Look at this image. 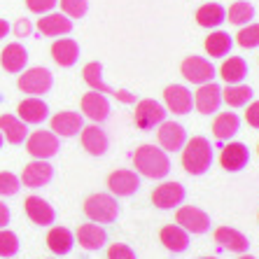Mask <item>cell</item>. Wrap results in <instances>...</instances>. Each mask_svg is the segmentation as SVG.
I'll return each mask as SVG.
<instances>
[{
  "mask_svg": "<svg viewBox=\"0 0 259 259\" xmlns=\"http://www.w3.org/2000/svg\"><path fill=\"white\" fill-rule=\"evenodd\" d=\"M49 124H52V133L61 136V138H75V136H79V131L84 128V119H82V115L75 112V110L56 112Z\"/></svg>",
  "mask_w": 259,
  "mask_h": 259,
  "instance_id": "cell-12",
  "label": "cell"
},
{
  "mask_svg": "<svg viewBox=\"0 0 259 259\" xmlns=\"http://www.w3.org/2000/svg\"><path fill=\"white\" fill-rule=\"evenodd\" d=\"M19 236L10 229H0V257L3 259H12L19 252Z\"/></svg>",
  "mask_w": 259,
  "mask_h": 259,
  "instance_id": "cell-36",
  "label": "cell"
},
{
  "mask_svg": "<svg viewBox=\"0 0 259 259\" xmlns=\"http://www.w3.org/2000/svg\"><path fill=\"white\" fill-rule=\"evenodd\" d=\"M24 208H26L28 220L33 224H37V227H49V224H54V220H56V210L42 196H28V199L24 201Z\"/></svg>",
  "mask_w": 259,
  "mask_h": 259,
  "instance_id": "cell-21",
  "label": "cell"
},
{
  "mask_svg": "<svg viewBox=\"0 0 259 259\" xmlns=\"http://www.w3.org/2000/svg\"><path fill=\"white\" fill-rule=\"evenodd\" d=\"M227 21V10L220 3H205L196 10V24L201 28H217Z\"/></svg>",
  "mask_w": 259,
  "mask_h": 259,
  "instance_id": "cell-31",
  "label": "cell"
},
{
  "mask_svg": "<svg viewBox=\"0 0 259 259\" xmlns=\"http://www.w3.org/2000/svg\"><path fill=\"white\" fill-rule=\"evenodd\" d=\"M82 112H84L94 124H103V121L110 117V101L105 98V94L89 91V94L82 96Z\"/></svg>",
  "mask_w": 259,
  "mask_h": 259,
  "instance_id": "cell-22",
  "label": "cell"
},
{
  "mask_svg": "<svg viewBox=\"0 0 259 259\" xmlns=\"http://www.w3.org/2000/svg\"><path fill=\"white\" fill-rule=\"evenodd\" d=\"M0 133L10 145H24L28 138V124L14 115H0Z\"/></svg>",
  "mask_w": 259,
  "mask_h": 259,
  "instance_id": "cell-26",
  "label": "cell"
},
{
  "mask_svg": "<svg viewBox=\"0 0 259 259\" xmlns=\"http://www.w3.org/2000/svg\"><path fill=\"white\" fill-rule=\"evenodd\" d=\"M245 119H247V124H250V126H252V128H259V101H254V103H247Z\"/></svg>",
  "mask_w": 259,
  "mask_h": 259,
  "instance_id": "cell-42",
  "label": "cell"
},
{
  "mask_svg": "<svg viewBox=\"0 0 259 259\" xmlns=\"http://www.w3.org/2000/svg\"><path fill=\"white\" fill-rule=\"evenodd\" d=\"M30 33H33V24L28 19H19L14 24V35L17 37H30Z\"/></svg>",
  "mask_w": 259,
  "mask_h": 259,
  "instance_id": "cell-43",
  "label": "cell"
},
{
  "mask_svg": "<svg viewBox=\"0 0 259 259\" xmlns=\"http://www.w3.org/2000/svg\"><path fill=\"white\" fill-rule=\"evenodd\" d=\"M3 143H5V138H3V133H0V150H3Z\"/></svg>",
  "mask_w": 259,
  "mask_h": 259,
  "instance_id": "cell-47",
  "label": "cell"
},
{
  "mask_svg": "<svg viewBox=\"0 0 259 259\" xmlns=\"http://www.w3.org/2000/svg\"><path fill=\"white\" fill-rule=\"evenodd\" d=\"M166 115H168V112H166V108H163L161 103L152 101V98H145V101H140L138 105H136L133 119H136V126H140L143 131H150V128L163 124Z\"/></svg>",
  "mask_w": 259,
  "mask_h": 259,
  "instance_id": "cell-9",
  "label": "cell"
},
{
  "mask_svg": "<svg viewBox=\"0 0 259 259\" xmlns=\"http://www.w3.org/2000/svg\"><path fill=\"white\" fill-rule=\"evenodd\" d=\"M75 243H79V247H84L87 252H96V250H103L108 243V231L96 222L79 224L75 231Z\"/></svg>",
  "mask_w": 259,
  "mask_h": 259,
  "instance_id": "cell-14",
  "label": "cell"
},
{
  "mask_svg": "<svg viewBox=\"0 0 259 259\" xmlns=\"http://www.w3.org/2000/svg\"><path fill=\"white\" fill-rule=\"evenodd\" d=\"M0 66L5 68L7 72H12V75H19V72H24L26 66H28V52L21 42H10L5 49H3V54H0Z\"/></svg>",
  "mask_w": 259,
  "mask_h": 259,
  "instance_id": "cell-24",
  "label": "cell"
},
{
  "mask_svg": "<svg viewBox=\"0 0 259 259\" xmlns=\"http://www.w3.org/2000/svg\"><path fill=\"white\" fill-rule=\"evenodd\" d=\"M247 72H250V68H247V61L243 56H229L220 66V77L227 84H241L243 79L247 77Z\"/></svg>",
  "mask_w": 259,
  "mask_h": 259,
  "instance_id": "cell-29",
  "label": "cell"
},
{
  "mask_svg": "<svg viewBox=\"0 0 259 259\" xmlns=\"http://www.w3.org/2000/svg\"><path fill=\"white\" fill-rule=\"evenodd\" d=\"M79 138H82V147L89 152L91 157H103L110 147V138L108 133L103 131L98 124H91V126H84L79 131Z\"/></svg>",
  "mask_w": 259,
  "mask_h": 259,
  "instance_id": "cell-19",
  "label": "cell"
},
{
  "mask_svg": "<svg viewBox=\"0 0 259 259\" xmlns=\"http://www.w3.org/2000/svg\"><path fill=\"white\" fill-rule=\"evenodd\" d=\"M159 238H161L163 247H166L168 252H175V254L185 252V250L189 247V234L182 229V227H178V224L163 227L161 234H159Z\"/></svg>",
  "mask_w": 259,
  "mask_h": 259,
  "instance_id": "cell-28",
  "label": "cell"
},
{
  "mask_svg": "<svg viewBox=\"0 0 259 259\" xmlns=\"http://www.w3.org/2000/svg\"><path fill=\"white\" fill-rule=\"evenodd\" d=\"M59 136H54L52 131H33L26 138V152L33 159H42L49 161L52 157L59 154Z\"/></svg>",
  "mask_w": 259,
  "mask_h": 259,
  "instance_id": "cell-5",
  "label": "cell"
},
{
  "mask_svg": "<svg viewBox=\"0 0 259 259\" xmlns=\"http://www.w3.org/2000/svg\"><path fill=\"white\" fill-rule=\"evenodd\" d=\"M52 59L59 63L61 68H70L77 63L79 59V45L72 37H59L52 45Z\"/></svg>",
  "mask_w": 259,
  "mask_h": 259,
  "instance_id": "cell-27",
  "label": "cell"
},
{
  "mask_svg": "<svg viewBox=\"0 0 259 259\" xmlns=\"http://www.w3.org/2000/svg\"><path fill=\"white\" fill-rule=\"evenodd\" d=\"M52 84H54V75H52V70L49 68H28V70H24V75H19L17 79V87L19 91H24V94H28V96H42V94H47L49 89H52Z\"/></svg>",
  "mask_w": 259,
  "mask_h": 259,
  "instance_id": "cell-4",
  "label": "cell"
},
{
  "mask_svg": "<svg viewBox=\"0 0 259 259\" xmlns=\"http://www.w3.org/2000/svg\"><path fill=\"white\" fill-rule=\"evenodd\" d=\"M257 154H259V145H257Z\"/></svg>",
  "mask_w": 259,
  "mask_h": 259,
  "instance_id": "cell-49",
  "label": "cell"
},
{
  "mask_svg": "<svg viewBox=\"0 0 259 259\" xmlns=\"http://www.w3.org/2000/svg\"><path fill=\"white\" fill-rule=\"evenodd\" d=\"M7 33H10V24H7L5 19H0V40H3Z\"/></svg>",
  "mask_w": 259,
  "mask_h": 259,
  "instance_id": "cell-45",
  "label": "cell"
},
{
  "mask_svg": "<svg viewBox=\"0 0 259 259\" xmlns=\"http://www.w3.org/2000/svg\"><path fill=\"white\" fill-rule=\"evenodd\" d=\"M12 259H14V257H12Z\"/></svg>",
  "mask_w": 259,
  "mask_h": 259,
  "instance_id": "cell-50",
  "label": "cell"
},
{
  "mask_svg": "<svg viewBox=\"0 0 259 259\" xmlns=\"http://www.w3.org/2000/svg\"><path fill=\"white\" fill-rule=\"evenodd\" d=\"M108 259H138V254L126 243H112L108 247Z\"/></svg>",
  "mask_w": 259,
  "mask_h": 259,
  "instance_id": "cell-40",
  "label": "cell"
},
{
  "mask_svg": "<svg viewBox=\"0 0 259 259\" xmlns=\"http://www.w3.org/2000/svg\"><path fill=\"white\" fill-rule=\"evenodd\" d=\"M56 5H59V0H26V7L33 14H49Z\"/></svg>",
  "mask_w": 259,
  "mask_h": 259,
  "instance_id": "cell-41",
  "label": "cell"
},
{
  "mask_svg": "<svg viewBox=\"0 0 259 259\" xmlns=\"http://www.w3.org/2000/svg\"><path fill=\"white\" fill-rule=\"evenodd\" d=\"M201 259H217V257H201Z\"/></svg>",
  "mask_w": 259,
  "mask_h": 259,
  "instance_id": "cell-48",
  "label": "cell"
},
{
  "mask_svg": "<svg viewBox=\"0 0 259 259\" xmlns=\"http://www.w3.org/2000/svg\"><path fill=\"white\" fill-rule=\"evenodd\" d=\"M175 222H178V227H182V229L187 231V234H208L210 231V215L205 210H201V208H196V205H182V208H178V212H175Z\"/></svg>",
  "mask_w": 259,
  "mask_h": 259,
  "instance_id": "cell-6",
  "label": "cell"
},
{
  "mask_svg": "<svg viewBox=\"0 0 259 259\" xmlns=\"http://www.w3.org/2000/svg\"><path fill=\"white\" fill-rule=\"evenodd\" d=\"M59 3L68 19H82L89 12V0H59Z\"/></svg>",
  "mask_w": 259,
  "mask_h": 259,
  "instance_id": "cell-38",
  "label": "cell"
},
{
  "mask_svg": "<svg viewBox=\"0 0 259 259\" xmlns=\"http://www.w3.org/2000/svg\"><path fill=\"white\" fill-rule=\"evenodd\" d=\"M180 72L192 84H205V82H212V77H215V66L203 56H187L182 61Z\"/></svg>",
  "mask_w": 259,
  "mask_h": 259,
  "instance_id": "cell-10",
  "label": "cell"
},
{
  "mask_svg": "<svg viewBox=\"0 0 259 259\" xmlns=\"http://www.w3.org/2000/svg\"><path fill=\"white\" fill-rule=\"evenodd\" d=\"M37 30L47 37H61V35H68L72 30V21L61 12H49V14H42V19L37 21Z\"/></svg>",
  "mask_w": 259,
  "mask_h": 259,
  "instance_id": "cell-25",
  "label": "cell"
},
{
  "mask_svg": "<svg viewBox=\"0 0 259 259\" xmlns=\"http://www.w3.org/2000/svg\"><path fill=\"white\" fill-rule=\"evenodd\" d=\"M157 136H159V145H161L163 152H180L185 147V143H187V131L178 121H163V124H159Z\"/></svg>",
  "mask_w": 259,
  "mask_h": 259,
  "instance_id": "cell-16",
  "label": "cell"
},
{
  "mask_svg": "<svg viewBox=\"0 0 259 259\" xmlns=\"http://www.w3.org/2000/svg\"><path fill=\"white\" fill-rule=\"evenodd\" d=\"M21 185L30 189H40L47 187L49 182L54 180V166L49 161H42V159H33L30 163H26L24 170H21Z\"/></svg>",
  "mask_w": 259,
  "mask_h": 259,
  "instance_id": "cell-7",
  "label": "cell"
},
{
  "mask_svg": "<svg viewBox=\"0 0 259 259\" xmlns=\"http://www.w3.org/2000/svg\"><path fill=\"white\" fill-rule=\"evenodd\" d=\"M222 105V87L215 82H205L199 84V91L194 96V108L199 110L201 115H215Z\"/></svg>",
  "mask_w": 259,
  "mask_h": 259,
  "instance_id": "cell-15",
  "label": "cell"
},
{
  "mask_svg": "<svg viewBox=\"0 0 259 259\" xmlns=\"http://www.w3.org/2000/svg\"><path fill=\"white\" fill-rule=\"evenodd\" d=\"M82 75H84V82L91 87V91H98V94H112V96L121 98L124 103H131L133 101V96L128 94V91H115V89H110V87L103 84V66L98 63V61L87 63L84 70H82Z\"/></svg>",
  "mask_w": 259,
  "mask_h": 259,
  "instance_id": "cell-18",
  "label": "cell"
},
{
  "mask_svg": "<svg viewBox=\"0 0 259 259\" xmlns=\"http://www.w3.org/2000/svg\"><path fill=\"white\" fill-rule=\"evenodd\" d=\"M19 119L24 121V124H45V121L49 119V108L47 103L42 101V98L37 96H30V98H24V101L19 103Z\"/></svg>",
  "mask_w": 259,
  "mask_h": 259,
  "instance_id": "cell-20",
  "label": "cell"
},
{
  "mask_svg": "<svg viewBox=\"0 0 259 259\" xmlns=\"http://www.w3.org/2000/svg\"><path fill=\"white\" fill-rule=\"evenodd\" d=\"M238 259H257V257H252V254H247V252H245V254H241Z\"/></svg>",
  "mask_w": 259,
  "mask_h": 259,
  "instance_id": "cell-46",
  "label": "cell"
},
{
  "mask_svg": "<svg viewBox=\"0 0 259 259\" xmlns=\"http://www.w3.org/2000/svg\"><path fill=\"white\" fill-rule=\"evenodd\" d=\"M19 189H21L19 175L10 173V170H3L0 173V196H14Z\"/></svg>",
  "mask_w": 259,
  "mask_h": 259,
  "instance_id": "cell-39",
  "label": "cell"
},
{
  "mask_svg": "<svg viewBox=\"0 0 259 259\" xmlns=\"http://www.w3.org/2000/svg\"><path fill=\"white\" fill-rule=\"evenodd\" d=\"M227 19H229L231 24L236 26H245V24H252L254 19V7L245 0H236L234 5L229 7V12H227Z\"/></svg>",
  "mask_w": 259,
  "mask_h": 259,
  "instance_id": "cell-35",
  "label": "cell"
},
{
  "mask_svg": "<svg viewBox=\"0 0 259 259\" xmlns=\"http://www.w3.org/2000/svg\"><path fill=\"white\" fill-rule=\"evenodd\" d=\"M212 161H215V152H212V145L208 138L194 136L192 140L185 143V147H182V168L189 175H196V178L205 175L212 168Z\"/></svg>",
  "mask_w": 259,
  "mask_h": 259,
  "instance_id": "cell-2",
  "label": "cell"
},
{
  "mask_svg": "<svg viewBox=\"0 0 259 259\" xmlns=\"http://www.w3.org/2000/svg\"><path fill=\"white\" fill-rule=\"evenodd\" d=\"M238 131H241V119H238L236 112H222V115H217L215 121H212V136L217 140H222V143L231 140Z\"/></svg>",
  "mask_w": 259,
  "mask_h": 259,
  "instance_id": "cell-30",
  "label": "cell"
},
{
  "mask_svg": "<svg viewBox=\"0 0 259 259\" xmlns=\"http://www.w3.org/2000/svg\"><path fill=\"white\" fill-rule=\"evenodd\" d=\"M185 199H187V189L180 182H161L152 192V203L161 210H173V208L185 203Z\"/></svg>",
  "mask_w": 259,
  "mask_h": 259,
  "instance_id": "cell-8",
  "label": "cell"
},
{
  "mask_svg": "<svg viewBox=\"0 0 259 259\" xmlns=\"http://www.w3.org/2000/svg\"><path fill=\"white\" fill-rule=\"evenodd\" d=\"M236 42L245 49L259 47V24H245L238 33H236Z\"/></svg>",
  "mask_w": 259,
  "mask_h": 259,
  "instance_id": "cell-37",
  "label": "cell"
},
{
  "mask_svg": "<svg viewBox=\"0 0 259 259\" xmlns=\"http://www.w3.org/2000/svg\"><path fill=\"white\" fill-rule=\"evenodd\" d=\"M215 243L236 254H245L250 250V238L243 231L234 229V227H220V229H215Z\"/></svg>",
  "mask_w": 259,
  "mask_h": 259,
  "instance_id": "cell-17",
  "label": "cell"
},
{
  "mask_svg": "<svg viewBox=\"0 0 259 259\" xmlns=\"http://www.w3.org/2000/svg\"><path fill=\"white\" fill-rule=\"evenodd\" d=\"M108 187L112 196H133L140 189V175L131 168H117L115 173H110Z\"/></svg>",
  "mask_w": 259,
  "mask_h": 259,
  "instance_id": "cell-13",
  "label": "cell"
},
{
  "mask_svg": "<svg viewBox=\"0 0 259 259\" xmlns=\"http://www.w3.org/2000/svg\"><path fill=\"white\" fill-rule=\"evenodd\" d=\"M133 168L145 178L152 180H163L170 173L168 152H163L157 145H140L133 154Z\"/></svg>",
  "mask_w": 259,
  "mask_h": 259,
  "instance_id": "cell-1",
  "label": "cell"
},
{
  "mask_svg": "<svg viewBox=\"0 0 259 259\" xmlns=\"http://www.w3.org/2000/svg\"><path fill=\"white\" fill-rule=\"evenodd\" d=\"M247 161H250V150H247V145H243V143H229L222 150V154H220L222 168L229 170V173L243 170L247 166Z\"/></svg>",
  "mask_w": 259,
  "mask_h": 259,
  "instance_id": "cell-23",
  "label": "cell"
},
{
  "mask_svg": "<svg viewBox=\"0 0 259 259\" xmlns=\"http://www.w3.org/2000/svg\"><path fill=\"white\" fill-rule=\"evenodd\" d=\"M254 91L247 84H227V89H222V101L231 108H245L247 103H252Z\"/></svg>",
  "mask_w": 259,
  "mask_h": 259,
  "instance_id": "cell-34",
  "label": "cell"
},
{
  "mask_svg": "<svg viewBox=\"0 0 259 259\" xmlns=\"http://www.w3.org/2000/svg\"><path fill=\"white\" fill-rule=\"evenodd\" d=\"M10 217H12L10 208H7V205L0 201V229H7V224H10Z\"/></svg>",
  "mask_w": 259,
  "mask_h": 259,
  "instance_id": "cell-44",
  "label": "cell"
},
{
  "mask_svg": "<svg viewBox=\"0 0 259 259\" xmlns=\"http://www.w3.org/2000/svg\"><path fill=\"white\" fill-rule=\"evenodd\" d=\"M84 215L96 224H110L119 217V203L112 194H91L84 201Z\"/></svg>",
  "mask_w": 259,
  "mask_h": 259,
  "instance_id": "cell-3",
  "label": "cell"
},
{
  "mask_svg": "<svg viewBox=\"0 0 259 259\" xmlns=\"http://www.w3.org/2000/svg\"><path fill=\"white\" fill-rule=\"evenodd\" d=\"M234 47V40H231L229 33H224V30H215L210 35L205 37V52L210 59H222L227 56Z\"/></svg>",
  "mask_w": 259,
  "mask_h": 259,
  "instance_id": "cell-33",
  "label": "cell"
},
{
  "mask_svg": "<svg viewBox=\"0 0 259 259\" xmlns=\"http://www.w3.org/2000/svg\"><path fill=\"white\" fill-rule=\"evenodd\" d=\"M163 103H166V110L173 115H189L194 108V96L187 87L168 84L163 89Z\"/></svg>",
  "mask_w": 259,
  "mask_h": 259,
  "instance_id": "cell-11",
  "label": "cell"
},
{
  "mask_svg": "<svg viewBox=\"0 0 259 259\" xmlns=\"http://www.w3.org/2000/svg\"><path fill=\"white\" fill-rule=\"evenodd\" d=\"M72 245H75V234H72L68 227H54V229L47 234V247L54 254H59V257L70 252Z\"/></svg>",
  "mask_w": 259,
  "mask_h": 259,
  "instance_id": "cell-32",
  "label": "cell"
}]
</instances>
